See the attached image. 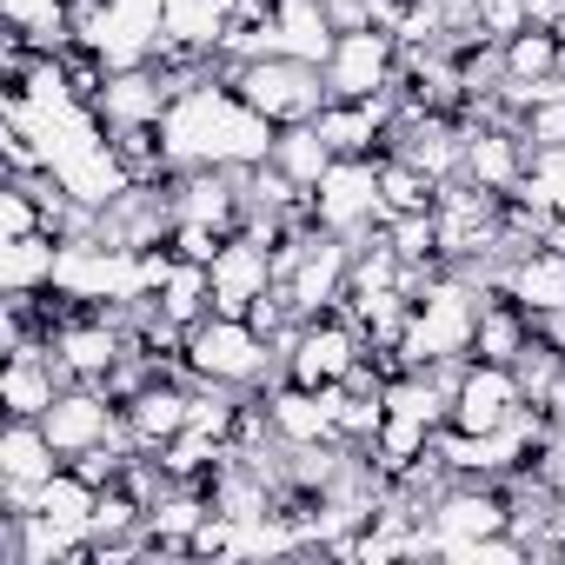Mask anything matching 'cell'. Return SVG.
I'll return each instance as SVG.
<instances>
[{"label": "cell", "mask_w": 565, "mask_h": 565, "mask_svg": "<svg viewBox=\"0 0 565 565\" xmlns=\"http://www.w3.org/2000/svg\"><path fill=\"white\" fill-rule=\"evenodd\" d=\"M505 287L532 307V313H565V253L558 246H525L519 259H512V279Z\"/></svg>", "instance_id": "13"}, {"label": "cell", "mask_w": 565, "mask_h": 565, "mask_svg": "<svg viewBox=\"0 0 565 565\" xmlns=\"http://www.w3.org/2000/svg\"><path fill=\"white\" fill-rule=\"evenodd\" d=\"M472 8H479V28L492 41H512L525 28V0H472Z\"/></svg>", "instance_id": "24"}, {"label": "cell", "mask_w": 565, "mask_h": 565, "mask_svg": "<svg viewBox=\"0 0 565 565\" xmlns=\"http://www.w3.org/2000/svg\"><path fill=\"white\" fill-rule=\"evenodd\" d=\"M28 233H47V206L34 200L28 180L8 173V186H0V239H28Z\"/></svg>", "instance_id": "21"}, {"label": "cell", "mask_w": 565, "mask_h": 565, "mask_svg": "<svg viewBox=\"0 0 565 565\" xmlns=\"http://www.w3.org/2000/svg\"><path fill=\"white\" fill-rule=\"evenodd\" d=\"M266 160H279V167H287V173L313 193V186H320V173H327L340 153L327 147V134H320L313 120H294V127H279V134H273V153H266Z\"/></svg>", "instance_id": "16"}, {"label": "cell", "mask_w": 565, "mask_h": 565, "mask_svg": "<svg viewBox=\"0 0 565 565\" xmlns=\"http://www.w3.org/2000/svg\"><path fill=\"white\" fill-rule=\"evenodd\" d=\"M167 147H173V167H253L273 153V120L253 114L226 81H200L186 87L173 107H167Z\"/></svg>", "instance_id": "1"}, {"label": "cell", "mask_w": 565, "mask_h": 565, "mask_svg": "<svg viewBox=\"0 0 565 565\" xmlns=\"http://www.w3.org/2000/svg\"><path fill=\"white\" fill-rule=\"evenodd\" d=\"M525 28H545V34H565V0H525Z\"/></svg>", "instance_id": "25"}, {"label": "cell", "mask_w": 565, "mask_h": 565, "mask_svg": "<svg viewBox=\"0 0 565 565\" xmlns=\"http://www.w3.org/2000/svg\"><path fill=\"white\" fill-rule=\"evenodd\" d=\"M61 273V239L54 233H28V239H0V287L8 294H41Z\"/></svg>", "instance_id": "14"}, {"label": "cell", "mask_w": 565, "mask_h": 565, "mask_svg": "<svg viewBox=\"0 0 565 565\" xmlns=\"http://www.w3.org/2000/svg\"><path fill=\"white\" fill-rule=\"evenodd\" d=\"M8 8V21H28V8H41V0H0Z\"/></svg>", "instance_id": "27"}, {"label": "cell", "mask_w": 565, "mask_h": 565, "mask_svg": "<svg viewBox=\"0 0 565 565\" xmlns=\"http://www.w3.org/2000/svg\"><path fill=\"white\" fill-rule=\"evenodd\" d=\"M545 413H552V426H565V373H558V386L545 393Z\"/></svg>", "instance_id": "26"}, {"label": "cell", "mask_w": 565, "mask_h": 565, "mask_svg": "<svg viewBox=\"0 0 565 565\" xmlns=\"http://www.w3.org/2000/svg\"><path fill=\"white\" fill-rule=\"evenodd\" d=\"M94 499H100V486H87L74 466H61L54 479H41V486H34V512H41V519H54V525H67V532H87Z\"/></svg>", "instance_id": "18"}, {"label": "cell", "mask_w": 565, "mask_h": 565, "mask_svg": "<svg viewBox=\"0 0 565 565\" xmlns=\"http://www.w3.org/2000/svg\"><path fill=\"white\" fill-rule=\"evenodd\" d=\"M273 28H279V54H300V61H320V67L340 41L327 0H273Z\"/></svg>", "instance_id": "12"}, {"label": "cell", "mask_w": 565, "mask_h": 565, "mask_svg": "<svg viewBox=\"0 0 565 565\" xmlns=\"http://www.w3.org/2000/svg\"><path fill=\"white\" fill-rule=\"evenodd\" d=\"M67 466V452L47 439L41 419H8V433H0V479H14V486H41Z\"/></svg>", "instance_id": "11"}, {"label": "cell", "mask_w": 565, "mask_h": 565, "mask_svg": "<svg viewBox=\"0 0 565 565\" xmlns=\"http://www.w3.org/2000/svg\"><path fill=\"white\" fill-rule=\"evenodd\" d=\"M313 220L327 233H340V239L380 226L386 220L380 213V160H333L320 173V186H313Z\"/></svg>", "instance_id": "5"}, {"label": "cell", "mask_w": 565, "mask_h": 565, "mask_svg": "<svg viewBox=\"0 0 565 565\" xmlns=\"http://www.w3.org/2000/svg\"><path fill=\"white\" fill-rule=\"evenodd\" d=\"M226 87H233L253 114H266L273 127L313 120V114L333 100L327 67H320V61H300V54H259V61L233 67V74H226Z\"/></svg>", "instance_id": "2"}, {"label": "cell", "mask_w": 565, "mask_h": 565, "mask_svg": "<svg viewBox=\"0 0 565 565\" xmlns=\"http://www.w3.org/2000/svg\"><path fill=\"white\" fill-rule=\"evenodd\" d=\"M153 307L193 333V327L213 313V266H200V259H173V273H167V287L153 294Z\"/></svg>", "instance_id": "15"}, {"label": "cell", "mask_w": 565, "mask_h": 565, "mask_svg": "<svg viewBox=\"0 0 565 565\" xmlns=\"http://www.w3.org/2000/svg\"><path fill=\"white\" fill-rule=\"evenodd\" d=\"M393 74H399V41L386 28H353L327 54L333 100H380V94H393Z\"/></svg>", "instance_id": "4"}, {"label": "cell", "mask_w": 565, "mask_h": 565, "mask_svg": "<svg viewBox=\"0 0 565 565\" xmlns=\"http://www.w3.org/2000/svg\"><path fill=\"white\" fill-rule=\"evenodd\" d=\"M180 94H173V81L153 67V61H140V67H114L107 74V87H100V100H94V114L107 120V127H134V120H167V107H173Z\"/></svg>", "instance_id": "8"}, {"label": "cell", "mask_w": 565, "mask_h": 565, "mask_svg": "<svg viewBox=\"0 0 565 565\" xmlns=\"http://www.w3.org/2000/svg\"><path fill=\"white\" fill-rule=\"evenodd\" d=\"M433 206H439V180L399 153H380V213L393 220V213H433Z\"/></svg>", "instance_id": "17"}, {"label": "cell", "mask_w": 565, "mask_h": 565, "mask_svg": "<svg viewBox=\"0 0 565 565\" xmlns=\"http://www.w3.org/2000/svg\"><path fill=\"white\" fill-rule=\"evenodd\" d=\"M273 347H279V360H287V380H300V386H340L353 373V360L366 353L360 327H347L340 313H313V320H300L287 340H273Z\"/></svg>", "instance_id": "3"}, {"label": "cell", "mask_w": 565, "mask_h": 565, "mask_svg": "<svg viewBox=\"0 0 565 565\" xmlns=\"http://www.w3.org/2000/svg\"><path fill=\"white\" fill-rule=\"evenodd\" d=\"M433 433H439V426L406 419V413H386V419H380V433H373V459L393 472V486H399V472H406V466H419V459L433 452Z\"/></svg>", "instance_id": "20"}, {"label": "cell", "mask_w": 565, "mask_h": 565, "mask_svg": "<svg viewBox=\"0 0 565 565\" xmlns=\"http://www.w3.org/2000/svg\"><path fill=\"white\" fill-rule=\"evenodd\" d=\"M532 147H565V94H552V100H539V107H525V127H519Z\"/></svg>", "instance_id": "23"}, {"label": "cell", "mask_w": 565, "mask_h": 565, "mask_svg": "<svg viewBox=\"0 0 565 565\" xmlns=\"http://www.w3.org/2000/svg\"><path fill=\"white\" fill-rule=\"evenodd\" d=\"M499 47H505V81H552V74H565V34L519 28Z\"/></svg>", "instance_id": "19"}, {"label": "cell", "mask_w": 565, "mask_h": 565, "mask_svg": "<svg viewBox=\"0 0 565 565\" xmlns=\"http://www.w3.org/2000/svg\"><path fill=\"white\" fill-rule=\"evenodd\" d=\"M266 287H273V246H266L259 233H246V226L226 233V246H220V259H213V313L246 320Z\"/></svg>", "instance_id": "7"}, {"label": "cell", "mask_w": 565, "mask_h": 565, "mask_svg": "<svg viewBox=\"0 0 565 565\" xmlns=\"http://www.w3.org/2000/svg\"><path fill=\"white\" fill-rule=\"evenodd\" d=\"M532 167V140L519 127H466V180L486 193H512Z\"/></svg>", "instance_id": "10"}, {"label": "cell", "mask_w": 565, "mask_h": 565, "mask_svg": "<svg viewBox=\"0 0 565 565\" xmlns=\"http://www.w3.org/2000/svg\"><path fill=\"white\" fill-rule=\"evenodd\" d=\"M167 246H173V259H200V266H213V259H220V246H226V233H220V226H206V220H173Z\"/></svg>", "instance_id": "22"}, {"label": "cell", "mask_w": 565, "mask_h": 565, "mask_svg": "<svg viewBox=\"0 0 565 565\" xmlns=\"http://www.w3.org/2000/svg\"><path fill=\"white\" fill-rule=\"evenodd\" d=\"M519 406H525L519 373H512L505 360H479V353H472L466 373H459V393H452L446 426H459V433H499Z\"/></svg>", "instance_id": "6"}, {"label": "cell", "mask_w": 565, "mask_h": 565, "mask_svg": "<svg viewBox=\"0 0 565 565\" xmlns=\"http://www.w3.org/2000/svg\"><path fill=\"white\" fill-rule=\"evenodd\" d=\"M266 413H273L279 446L340 439V426H333V386H300V380H279V386H266Z\"/></svg>", "instance_id": "9"}]
</instances>
